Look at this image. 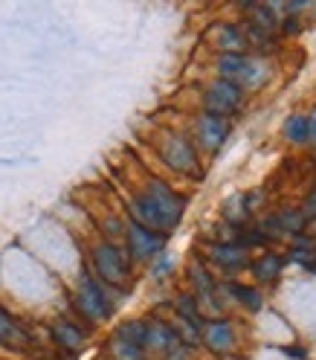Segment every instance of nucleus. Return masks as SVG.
Masks as SVG:
<instances>
[{"label":"nucleus","mask_w":316,"mask_h":360,"mask_svg":"<svg viewBox=\"0 0 316 360\" xmlns=\"http://www.w3.org/2000/svg\"><path fill=\"white\" fill-rule=\"evenodd\" d=\"M186 207H189V198L177 186H171L166 177L145 174L137 186H131L122 212H125V218L171 238V233L183 224Z\"/></svg>","instance_id":"f257e3e1"},{"label":"nucleus","mask_w":316,"mask_h":360,"mask_svg":"<svg viewBox=\"0 0 316 360\" xmlns=\"http://www.w3.org/2000/svg\"><path fill=\"white\" fill-rule=\"evenodd\" d=\"M84 264L90 267V274H93L107 290H114L119 300L125 294H131L133 279H137V267H133V262L128 259L125 247L119 241H107V238L96 236L93 244L87 247Z\"/></svg>","instance_id":"f03ea898"},{"label":"nucleus","mask_w":316,"mask_h":360,"mask_svg":"<svg viewBox=\"0 0 316 360\" xmlns=\"http://www.w3.org/2000/svg\"><path fill=\"white\" fill-rule=\"evenodd\" d=\"M119 308V297L114 290H107L93 274L90 267L81 262L79 274L73 279V290H70V311L73 317L81 320L87 328H96L114 320V314Z\"/></svg>","instance_id":"7ed1b4c3"},{"label":"nucleus","mask_w":316,"mask_h":360,"mask_svg":"<svg viewBox=\"0 0 316 360\" xmlns=\"http://www.w3.org/2000/svg\"><path fill=\"white\" fill-rule=\"evenodd\" d=\"M151 146L157 151V160H160L166 166V172H171L174 177H183V180H200L203 177V157H200L197 146L192 143L186 128L163 125L151 137Z\"/></svg>","instance_id":"20e7f679"},{"label":"nucleus","mask_w":316,"mask_h":360,"mask_svg":"<svg viewBox=\"0 0 316 360\" xmlns=\"http://www.w3.org/2000/svg\"><path fill=\"white\" fill-rule=\"evenodd\" d=\"M232 128L235 122L232 120H223V117H215V114H206V110H197V114L189 120V137L192 143L197 146L200 157H215L220 154V148L227 146V140L232 137Z\"/></svg>","instance_id":"39448f33"},{"label":"nucleus","mask_w":316,"mask_h":360,"mask_svg":"<svg viewBox=\"0 0 316 360\" xmlns=\"http://www.w3.org/2000/svg\"><path fill=\"white\" fill-rule=\"evenodd\" d=\"M197 256L212 267V274L218 279H238L244 270H250V262H253V256L235 241H218V238L203 244V250Z\"/></svg>","instance_id":"423d86ee"},{"label":"nucleus","mask_w":316,"mask_h":360,"mask_svg":"<svg viewBox=\"0 0 316 360\" xmlns=\"http://www.w3.org/2000/svg\"><path fill=\"white\" fill-rule=\"evenodd\" d=\"M122 247H125L128 259L133 262V267H143V264L154 262L163 250H169V236H163V233H157L151 227H143V224L125 218Z\"/></svg>","instance_id":"0eeeda50"},{"label":"nucleus","mask_w":316,"mask_h":360,"mask_svg":"<svg viewBox=\"0 0 316 360\" xmlns=\"http://www.w3.org/2000/svg\"><path fill=\"white\" fill-rule=\"evenodd\" d=\"M244 102H246V94L235 82H223V79H215V76L200 90V110L223 117V120H232V122L241 114Z\"/></svg>","instance_id":"6e6552de"},{"label":"nucleus","mask_w":316,"mask_h":360,"mask_svg":"<svg viewBox=\"0 0 316 360\" xmlns=\"http://www.w3.org/2000/svg\"><path fill=\"white\" fill-rule=\"evenodd\" d=\"M47 334H50V343L55 346V352L64 357V360H76L87 343H90V328L76 320L73 314H58L47 323Z\"/></svg>","instance_id":"1a4fd4ad"},{"label":"nucleus","mask_w":316,"mask_h":360,"mask_svg":"<svg viewBox=\"0 0 316 360\" xmlns=\"http://www.w3.org/2000/svg\"><path fill=\"white\" fill-rule=\"evenodd\" d=\"M107 360H148V354H145V317L125 320L110 331Z\"/></svg>","instance_id":"9d476101"},{"label":"nucleus","mask_w":316,"mask_h":360,"mask_svg":"<svg viewBox=\"0 0 316 360\" xmlns=\"http://www.w3.org/2000/svg\"><path fill=\"white\" fill-rule=\"evenodd\" d=\"M238 323L232 317H206L203 323V331H200V349H206L209 354L215 357H232L238 352Z\"/></svg>","instance_id":"9b49d317"},{"label":"nucleus","mask_w":316,"mask_h":360,"mask_svg":"<svg viewBox=\"0 0 316 360\" xmlns=\"http://www.w3.org/2000/svg\"><path fill=\"white\" fill-rule=\"evenodd\" d=\"M209 47L215 50V56L220 53H250L246 47V32H244V20L232 18V20H215L206 32Z\"/></svg>","instance_id":"f8f14e48"},{"label":"nucleus","mask_w":316,"mask_h":360,"mask_svg":"<svg viewBox=\"0 0 316 360\" xmlns=\"http://www.w3.org/2000/svg\"><path fill=\"white\" fill-rule=\"evenodd\" d=\"M220 294L227 300V305H235L246 314H258L264 311V290L256 288L253 282H241V279H220Z\"/></svg>","instance_id":"ddd939ff"},{"label":"nucleus","mask_w":316,"mask_h":360,"mask_svg":"<svg viewBox=\"0 0 316 360\" xmlns=\"http://www.w3.org/2000/svg\"><path fill=\"white\" fill-rule=\"evenodd\" d=\"M284 267H287L284 253L273 250V247H267V250H261V253L250 262V276L256 279L253 285L261 288V290H264V288H273V285L282 279Z\"/></svg>","instance_id":"4468645a"},{"label":"nucleus","mask_w":316,"mask_h":360,"mask_svg":"<svg viewBox=\"0 0 316 360\" xmlns=\"http://www.w3.org/2000/svg\"><path fill=\"white\" fill-rule=\"evenodd\" d=\"M273 73H276L273 58H261V56L246 53V64H244V70H241L235 84L244 90V94H256V90H261L270 79H273Z\"/></svg>","instance_id":"2eb2a0df"},{"label":"nucleus","mask_w":316,"mask_h":360,"mask_svg":"<svg viewBox=\"0 0 316 360\" xmlns=\"http://www.w3.org/2000/svg\"><path fill=\"white\" fill-rule=\"evenodd\" d=\"M29 343H32L29 328L20 323L6 305H0V346L12 349V352H27Z\"/></svg>","instance_id":"dca6fc26"},{"label":"nucleus","mask_w":316,"mask_h":360,"mask_svg":"<svg viewBox=\"0 0 316 360\" xmlns=\"http://www.w3.org/2000/svg\"><path fill=\"white\" fill-rule=\"evenodd\" d=\"M220 221H223V227H230V230H241L246 224L256 221V215L250 212V204H246V192H232V195L223 198Z\"/></svg>","instance_id":"f3484780"},{"label":"nucleus","mask_w":316,"mask_h":360,"mask_svg":"<svg viewBox=\"0 0 316 360\" xmlns=\"http://www.w3.org/2000/svg\"><path fill=\"white\" fill-rule=\"evenodd\" d=\"M284 262H287V264H296V267H302V270H308V267L316 262V241L308 238L305 233H302V236H293L290 244H287Z\"/></svg>","instance_id":"a211bd4d"},{"label":"nucleus","mask_w":316,"mask_h":360,"mask_svg":"<svg viewBox=\"0 0 316 360\" xmlns=\"http://www.w3.org/2000/svg\"><path fill=\"white\" fill-rule=\"evenodd\" d=\"M282 137L287 146L293 148H305L308 146V117L302 114V110H293V114L284 117L282 122Z\"/></svg>","instance_id":"6ab92c4d"},{"label":"nucleus","mask_w":316,"mask_h":360,"mask_svg":"<svg viewBox=\"0 0 316 360\" xmlns=\"http://www.w3.org/2000/svg\"><path fill=\"white\" fill-rule=\"evenodd\" d=\"M244 64H246V53H220L212 58V73L215 79L223 82H238Z\"/></svg>","instance_id":"aec40b11"},{"label":"nucleus","mask_w":316,"mask_h":360,"mask_svg":"<svg viewBox=\"0 0 316 360\" xmlns=\"http://www.w3.org/2000/svg\"><path fill=\"white\" fill-rule=\"evenodd\" d=\"M276 218H279V227L284 233V238L290 241L293 236H302L305 233V224H308V215L302 212V207H282V210H273Z\"/></svg>","instance_id":"412c9836"},{"label":"nucleus","mask_w":316,"mask_h":360,"mask_svg":"<svg viewBox=\"0 0 316 360\" xmlns=\"http://www.w3.org/2000/svg\"><path fill=\"white\" fill-rule=\"evenodd\" d=\"M145 267H148V279H151V282H157V285H163V282H169V279L174 276V270H177V259H174V253H171V250H163L160 256H157L154 262H148Z\"/></svg>","instance_id":"4be33fe9"},{"label":"nucleus","mask_w":316,"mask_h":360,"mask_svg":"<svg viewBox=\"0 0 316 360\" xmlns=\"http://www.w3.org/2000/svg\"><path fill=\"white\" fill-rule=\"evenodd\" d=\"M302 30H305V20H302V18L282 15V20H279V35H299Z\"/></svg>","instance_id":"5701e85b"},{"label":"nucleus","mask_w":316,"mask_h":360,"mask_svg":"<svg viewBox=\"0 0 316 360\" xmlns=\"http://www.w3.org/2000/svg\"><path fill=\"white\" fill-rule=\"evenodd\" d=\"M305 117H308V146L316 151V105L308 110Z\"/></svg>","instance_id":"b1692460"},{"label":"nucleus","mask_w":316,"mask_h":360,"mask_svg":"<svg viewBox=\"0 0 316 360\" xmlns=\"http://www.w3.org/2000/svg\"><path fill=\"white\" fill-rule=\"evenodd\" d=\"M299 207H302V212H305L308 218H316V186L302 198V204H299Z\"/></svg>","instance_id":"393cba45"},{"label":"nucleus","mask_w":316,"mask_h":360,"mask_svg":"<svg viewBox=\"0 0 316 360\" xmlns=\"http://www.w3.org/2000/svg\"><path fill=\"white\" fill-rule=\"evenodd\" d=\"M282 352H284L287 357H293V360H305V357H308V349H305V346H299V343H293V346H284Z\"/></svg>","instance_id":"a878e982"},{"label":"nucleus","mask_w":316,"mask_h":360,"mask_svg":"<svg viewBox=\"0 0 316 360\" xmlns=\"http://www.w3.org/2000/svg\"><path fill=\"white\" fill-rule=\"evenodd\" d=\"M305 236L316 241V218H308V224H305Z\"/></svg>","instance_id":"bb28decb"},{"label":"nucleus","mask_w":316,"mask_h":360,"mask_svg":"<svg viewBox=\"0 0 316 360\" xmlns=\"http://www.w3.org/2000/svg\"><path fill=\"white\" fill-rule=\"evenodd\" d=\"M308 274H310V276H313V279H316V262H313V264H310V267H308Z\"/></svg>","instance_id":"cd10ccee"}]
</instances>
